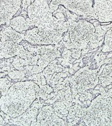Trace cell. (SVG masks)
Returning <instances> with one entry per match:
<instances>
[{"label": "cell", "instance_id": "9", "mask_svg": "<svg viewBox=\"0 0 112 126\" xmlns=\"http://www.w3.org/2000/svg\"><path fill=\"white\" fill-rule=\"evenodd\" d=\"M67 123L55 114L52 105L43 106L37 117L36 126H67Z\"/></svg>", "mask_w": 112, "mask_h": 126}, {"label": "cell", "instance_id": "11", "mask_svg": "<svg viewBox=\"0 0 112 126\" xmlns=\"http://www.w3.org/2000/svg\"><path fill=\"white\" fill-rule=\"evenodd\" d=\"M21 0H0V27L10 21L21 6Z\"/></svg>", "mask_w": 112, "mask_h": 126}, {"label": "cell", "instance_id": "8", "mask_svg": "<svg viewBox=\"0 0 112 126\" xmlns=\"http://www.w3.org/2000/svg\"><path fill=\"white\" fill-rule=\"evenodd\" d=\"M31 47L38 56L37 65H33L30 74L41 73L51 61L56 58L61 57V51L55 45H34Z\"/></svg>", "mask_w": 112, "mask_h": 126}, {"label": "cell", "instance_id": "19", "mask_svg": "<svg viewBox=\"0 0 112 126\" xmlns=\"http://www.w3.org/2000/svg\"><path fill=\"white\" fill-rule=\"evenodd\" d=\"M95 32L97 34H98L100 37H104V35L105 34L106 32H105L104 30L102 29L100 24L96 26V27H95Z\"/></svg>", "mask_w": 112, "mask_h": 126}, {"label": "cell", "instance_id": "27", "mask_svg": "<svg viewBox=\"0 0 112 126\" xmlns=\"http://www.w3.org/2000/svg\"><path fill=\"white\" fill-rule=\"evenodd\" d=\"M26 2H27V5L28 6H29L31 4V0H26Z\"/></svg>", "mask_w": 112, "mask_h": 126}, {"label": "cell", "instance_id": "30", "mask_svg": "<svg viewBox=\"0 0 112 126\" xmlns=\"http://www.w3.org/2000/svg\"><path fill=\"white\" fill-rule=\"evenodd\" d=\"M91 100H87V105H88V106L90 105V104H91Z\"/></svg>", "mask_w": 112, "mask_h": 126}, {"label": "cell", "instance_id": "2", "mask_svg": "<svg viewBox=\"0 0 112 126\" xmlns=\"http://www.w3.org/2000/svg\"><path fill=\"white\" fill-rule=\"evenodd\" d=\"M69 21L68 32L70 43H63L64 47L68 50L89 49L92 50L96 44H98L100 36L95 32V28L92 23L86 20L80 19L77 21L71 19Z\"/></svg>", "mask_w": 112, "mask_h": 126}, {"label": "cell", "instance_id": "22", "mask_svg": "<svg viewBox=\"0 0 112 126\" xmlns=\"http://www.w3.org/2000/svg\"><path fill=\"white\" fill-rule=\"evenodd\" d=\"M69 74H70L71 75H73L75 73V71H74V70L73 69V68H70V69H69Z\"/></svg>", "mask_w": 112, "mask_h": 126}, {"label": "cell", "instance_id": "13", "mask_svg": "<svg viewBox=\"0 0 112 126\" xmlns=\"http://www.w3.org/2000/svg\"><path fill=\"white\" fill-rule=\"evenodd\" d=\"M0 36L1 41L12 42L19 44L24 40L25 33L18 32L9 26L2 29L0 32Z\"/></svg>", "mask_w": 112, "mask_h": 126}, {"label": "cell", "instance_id": "17", "mask_svg": "<svg viewBox=\"0 0 112 126\" xmlns=\"http://www.w3.org/2000/svg\"><path fill=\"white\" fill-rule=\"evenodd\" d=\"M52 15L59 20H60V21H65L67 20H68V19L67 18V17L65 16L64 13H63L60 8H58V9L54 11L52 13Z\"/></svg>", "mask_w": 112, "mask_h": 126}, {"label": "cell", "instance_id": "10", "mask_svg": "<svg viewBox=\"0 0 112 126\" xmlns=\"http://www.w3.org/2000/svg\"><path fill=\"white\" fill-rule=\"evenodd\" d=\"M93 19L100 23L112 21V0H94Z\"/></svg>", "mask_w": 112, "mask_h": 126}, {"label": "cell", "instance_id": "4", "mask_svg": "<svg viewBox=\"0 0 112 126\" xmlns=\"http://www.w3.org/2000/svg\"><path fill=\"white\" fill-rule=\"evenodd\" d=\"M86 126H112V98L98 95L87 108L84 118Z\"/></svg>", "mask_w": 112, "mask_h": 126}, {"label": "cell", "instance_id": "1", "mask_svg": "<svg viewBox=\"0 0 112 126\" xmlns=\"http://www.w3.org/2000/svg\"><path fill=\"white\" fill-rule=\"evenodd\" d=\"M40 86L33 81L12 84L8 93L0 98V109L11 118L25 112L38 96Z\"/></svg>", "mask_w": 112, "mask_h": 126}, {"label": "cell", "instance_id": "12", "mask_svg": "<svg viewBox=\"0 0 112 126\" xmlns=\"http://www.w3.org/2000/svg\"><path fill=\"white\" fill-rule=\"evenodd\" d=\"M38 113L39 110L38 109L31 106L19 116L11 118L8 123V124L18 126H36L37 117Z\"/></svg>", "mask_w": 112, "mask_h": 126}, {"label": "cell", "instance_id": "6", "mask_svg": "<svg viewBox=\"0 0 112 126\" xmlns=\"http://www.w3.org/2000/svg\"><path fill=\"white\" fill-rule=\"evenodd\" d=\"M88 67L89 66H85L80 69L74 73V76L69 77L73 99L77 93H82L95 87L94 82L100 67H98L97 69H90Z\"/></svg>", "mask_w": 112, "mask_h": 126}, {"label": "cell", "instance_id": "24", "mask_svg": "<svg viewBox=\"0 0 112 126\" xmlns=\"http://www.w3.org/2000/svg\"><path fill=\"white\" fill-rule=\"evenodd\" d=\"M104 38H103V40L100 41V42H99V47H100L101 45H103V44L104 43Z\"/></svg>", "mask_w": 112, "mask_h": 126}, {"label": "cell", "instance_id": "15", "mask_svg": "<svg viewBox=\"0 0 112 126\" xmlns=\"http://www.w3.org/2000/svg\"><path fill=\"white\" fill-rule=\"evenodd\" d=\"M101 51L104 53L112 52V28L108 30L105 34L104 45Z\"/></svg>", "mask_w": 112, "mask_h": 126}, {"label": "cell", "instance_id": "31", "mask_svg": "<svg viewBox=\"0 0 112 126\" xmlns=\"http://www.w3.org/2000/svg\"><path fill=\"white\" fill-rule=\"evenodd\" d=\"M107 87H108V89H110V88H112V84H110V85H108V86H107Z\"/></svg>", "mask_w": 112, "mask_h": 126}, {"label": "cell", "instance_id": "5", "mask_svg": "<svg viewBox=\"0 0 112 126\" xmlns=\"http://www.w3.org/2000/svg\"><path fill=\"white\" fill-rule=\"evenodd\" d=\"M64 32L44 27H33L25 33L24 40L33 45H56L61 42Z\"/></svg>", "mask_w": 112, "mask_h": 126}, {"label": "cell", "instance_id": "26", "mask_svg": "<svg viewBox=\"0 0 112 126\" xmlns=\"http://www.w3.org/2000/svg\"><path fill=\"white\" fill-rule=\"evenodd\" d=\"M84 62H83V61L82 60L81 61H80V64H79V66H80V67H82L83 66H84Z\"/></svg>", "mask_w": 112, "mask_h": 126}, {"label": "cell", "instance_id": "14", "mask_svg": "<svg viewBox=\"0 0 112 126\" xmlns=\"http://www.w3.org/2000/svg\"><path fill=\"white\" fill-rule=\"evenodd\" d=\"M10 27L15 31L22 33H25L27 30L34 27L28 17L25 18L21 15H18L11 19Z\"/></svg>", "mask_w": 112, "mask_h": 126}, {"label": "cell", "instance_id": "18", "mask_svg": "<svg viewBox=\"0 0 112 126\" xmlns=\"http://www.w3.org/2000/svg\"><path fill=\"white\" fill-rule=\"evenodd\" d=\"M71 57L76 59H79L82 55V50L79 49H72L71 50Z\"/></svg>", "mask_w": 112, "mask_h": 126}, {"label": "cell", "instance_id": "21", "mask_svg": "<svg viewBox=\"0 0 112 126\" xmlns=\"http://www.w3.org/2000/svg\"><path fill=\"white\" fill-rule=\"evenodd\" d=\"M92 93L93 95H96V94H99L100 93V91L99 90H96V89H92Z\"/></svg>", "mask_w": 112, "mask_h": 126}, {"label": "cell", "instance_id": "29", "mask_svg": "<svg viewBox=\"0 0 112 126\" xmlns=\"http://www.w3.org/2000/svg\"><path fill=\"white\" fill-rule=\"evenodd\" d=\"M6 75V74L5 73H0V78H2V77L5 76Z\"/></svg>", "mask_w": 112, "mask_h": 126}, {"label": "cell", "instance_id": "25", "mask_svg": "<svg viewBox=\"0 0 112 126\" xmlns=\"http://www.w3.org/2000/svg\"><path fill=\"white\" fill-rule=\"evenodd\" d=\"M112 57V53H109L108 55H107V57H106V58L109 59V58H111Z\"/></svg>", "mask_w": 112, "mask_h": 126}, {"label": "cell", "instance_id": "23", "mask_svg": "<svg viewBox=\"0 0 112 126\" xmlns=\"http://www.w3.org/2000/svg\"><path fill=\"white\" fill-rule=\"evenodd\" d=\"M92 24H93V25H94V27H96V26L99 25H100V23L97 20V21H96L95 22L93 23Z\"/></svg>", "mask_w": 112, "mask_h": 126}, {"label": "cell", "instance_id": "28", "mask_svg": "<svg viewBox=\"0 0 112 126\" xmlns=\"http://www.w3.org/2000/svg\"><path fill=\"white\" fill-rule=\"evenodd\" d=\"M0 115H1L2 117H4V116H5V113H4L3 111L1 110V111H0Z\"/></svg>", "mask_w": 112, "mask_h": 126}, {"label": "cell", "instance_id": "3", "mask_svg": "<svg viewBox=\"0 0 112 126\" xmlns=\"http://www.w3.org/2000/svg\"><path fill=\"white\" fill-rule=\"evenodd\" d=\"M27 15L34 27H44L68 31L69 21H60L54 16L47 0H35L27 8Z\"/></svg>", "mask_w": 112, "mask_h": 126}, {"label": "cell", "instance_id": "16", "mask_svg": "<svg viewBox=\"0 0 112 126\" xmlns=\"http://www.w3.org/2000/svg\"><path fill=\"white\" fill-rule=\"evenodd\" d=\"M12 65L16 70L20 71H24L25 70L24 66L28 65V63L25 59L21 58L19 56H16V57L12 61Z\"/></svg>", "mask_w": 112, "mask_h": 126}, {"label": "cell", "instance_id": "32", "mask_svg": "<svg viewBox=\"0 0 112 126\" xmlns=\"http://www.w3.org/2000/svg\"><path fill=\"white\" fill-rule=\"evenodd\" d=\"M69 68H73V65L72 63H70V64H69Z\"/></svg>", "mask_w": 112, "mask_h": 126}, {"label": "cell", "instance_id": "33", "mask_svg": "<svg viewBox=\"0 0 112 126\" xmlns=\"http://www.w3.org/2000/svg\"><path fill=\"white\" fill-rule=\"evenodd\" d=\"M104 89H105V90L106 92H108V87H105L104 88Z\"/></svg>", "mask_w": 112, "mask_h": 126}, {"label": "cell", "instance_id": "7", "mask_svg": "<svg viewBox=\"0 0 112 126\" xmlns=\"http://www.w3.org/2000/svg\"><path fill=\"white\" fill-rule=\"evenodd\" d=\"M93 5L94 0H51L49 7L53 13L61 5L82 18L91 20L94 19Z\"/></svg>", "mask_w": 112, "mask_h": 126}, {"label": "cell", "instance_id": "20", "mask_svg": "<svg viewBox=\"0 0 112 126\" xmlns=\"http://www.w3.org/2000/svg\"><path fill=\"white\" fill-rule=\"evenodd\" d=\"M89 50H90V49L88 48L84 49V50H82V55H85L86 53H88Z\"/></svg>", "mask_w": 112, "mask_h": 126}]
</instances>
